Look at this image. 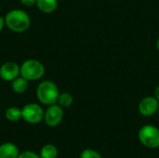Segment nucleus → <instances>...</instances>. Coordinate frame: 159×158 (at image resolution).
Instances as JSON below:
<instances>
[{
	"label": "nucleus",
	"instance_id": "f8f14e48",
	"mask_svg": "<svg viewBox=\"0 0 159 158\" xmlns=\"http://www.w3.org/2000/svg\"><path fill=\"white\" fill-rule=\"evenodd\" d=\"M39 156L41 158H57L58 150L53 144H46L42 147Z\"/></svg>",
	"mask_w": 159,
	"mask_h": 158
},
{
	"label": "nucleus",
	"instance_id": "1a4fd4ad",
	"mask_svg": "<svg viewBox=\"0 0 159 158\" xmlns=\"http://www.w3.org/2000/svg\"><path fill=\"white\" fill-rule=\"evenodd\" d=\"M18 147L12 142H5L0 145V158H18Z\"/></svg>",
	"mask_w": 159,
	"mask_h": 158
},
{
	"label": "nucleus",
	"instance_id": "a211bd4d",
	"mask_svg": "<svg viewBox=\"0 0 159 158\" xmlns=\"http://www.w3.org/2000/svg\"><path fill=\"white\" fill-rule=\"evenodd\" d=\"M5 25H6V23H5V17H1L0 16V32L2 31V29L4 28Z\"/></svg>",
	"mask_w": 159,
	"mask_h": 158
},
{
	"label": "nucleus",
	"instance_id": "6ab92c4d",
	"mask_svg": "<svg viewBox=\"0 0 159 158\" xmlns=\"http://www.w3.org/2000/svg\"><path fill=\"white\" fill-rule=\"evenodd\" d=\"M155 97H156V99L159 102V86H157L156 88V89H155Z\"/></svg>",
	"mask_w": 159,
	"mask_h": 158
},
{
	"label": "nucleus",
	"instance_id": "39448f33",
	"mask_svg": "<svg viewBox=\"0 0 159 158\" xmlns=\"http://www.w3.org/2000/svg\"><path fill=\"white\" fill-rule=\"evenodd\" d=\"M45 112L37 103H28L21 109V118L29 124H38L44 120Z\"/></svg>",
	"mask_w": 159,
	"mask_h": 158
},
{
	"label": "nucleus",
	"instance_id": "4468645a",
	"mask_svg": "<svg viewBox=\"0 0 159 158\" xmlns=\"http://www.w3.org/2000/svg\"><path fill=\"white\" fill-rule=\"evenodd\" d=\"M74 102V98L73 96L68 93V92H63V93H60L59 98H58V102L57 103L63 107H70Z\"/></svg>",
	"mask_w": 159,
	"mask_h": 158
},
{
	"label": "nucleus",
	"instance_id": "423d86ee",
	"mask_svg": "<svg viewBox=\"0 0 159 158\" xmlns=\"http://www.w3.org/2000/svg\"><path fill=\"white\" fill-rule=\"evenodd\" d=\"M62 118H63L62 107L57 103L48 105V109L45 111L44 120L48 127L51 128L57 127L59 124H61Z\"/></svg>",
	"mask_w": 159,
	"mask_h": 158
},
{
	"label": "nucleus",
	"instance_id": "f3484780",
	"mask_svg": "<svg viewBox=\"0 0 159 158\" xmlns=\"http://www.w3.org/2000/svg\"><path fill=\"white\" fill-rule=\"evenodd\" d=\"M20 3L24 6V7H33L34 5H35L36 0H20Z\"/></svg>",
	"mask_w": 159,
	"mask_h": 158
},
{
	"label": "nucleus",
	"instance_id": "6e6552de",
	"mask_svg": "<svg viewBox=\"0 0 159 158\" xmlns=\"http://www.w3.org/2000/svg\"><path fill=\"white\" fill-rule=\"evenodd\" d=\"M159 108V102L156 97H145L139 103V112L143 116H151L157 113Z\"/></svg>",
	"mask_w": 159,
	"mask_h": 158
},
{
	"label": "nucleus",
	"instance_id": "aec40b11",
	"mask_svg": "<svg viewBox=\"0 0 159 158\" xmlns=\"http://www.w3.org/2000/svg\"><path fill=\"white\" fill-rule=\"evenodd\" d=\"M156 46H157V48L159 50V37H158V39L157 40V44H156Z\"/></svg>",
	"mask_w": 159,
	"mask_h": 158
},
{
	"label": "nucleus",
	"instance_id": "dca6fc26",
	"mask_svg": "<svg viewBox=\"0 0 159 158\" xmlns=\"http://www.w3.org/2000/svg\"><path fill=\"white\" fill-rule=\"evenodd\" d=\"M18 158H41L40 156L36 155L35 153L34 152H31V151H25V152H22L21 154L19 155Z\"/></svg>",
	"mask_w": 159,
	"mask_h": 158
},
{
	"label": "nucleus",
	"instance_id": "ddd939ff",
	"mask_svg": "<svg viewBox=\"0 0 159 158\" xmlns=\"http://www.w3.org/2000/svg\"><path fill=\"white\" fill-rule=\"evenodd\" d=\"M6 118L11 122L19 121L21 118V110L18 107H9L6 111Z\"/></svg>",
	"mask_w": 159,
	"mask_h": 158
},
{
	"label": "nucleus",
	"instance_id": "2eb2a0df",
	"mask_svg": "<svg viewBox=\"0 0 159 158\" xmlns=\"http://www.w3.org/2000/svg\"><path fill=\"white\" fill-rule=\"evenodd\" d=\"M80 158H102V156L95 150L92 149H85L81 155H80Z\"/></svg>",
	"mask_w": 159,
	"mask_h": 158
},
{
	"label": "nucleus",
	"instance_id": "f03ea898",
	"mask_svg": "<svg viewBox=\"0 0 159 158\" xmlns=\"http://www.w3.org/2000/svg\"><path fill=\"white\" fill-rule=\"evenodd\" d=\"M60 95L57 85L50 80L42 81L36 88V97L38 101L45 105L55 104Z\"/></svg>",
	"mask_w": 159,
	"mask_h": 158
},
{
	"label": "nucleus",
	"instance_id": "f257e3e1",
	"mask_svg": "<svg viewBox=\"0 0 159 158\" xmlns=\"http://www.w3.org/2000/svg\"><path fill=\"white\" fill-rule=\"evenodd\" d=\"M7 27L14 33L25 32L31 24L29 14L22 9H12L5 16Z\"/></svg>",
	"mask_w": 159,
	"mask_h": 158
},
{
	"label": "nucleus",
	"instance_id": "0eeeda50",
	"mask_svg": "<svg viewBox=\"0 0 159 158\" xmlns=\"http://www.w3.org/2000/svg\"><path fill=\"white\" fill-rule=\"evenodd\" d=\"M20 75V66L14 61H6L0 67V77L4 81H13Z\"/></svg>",
	"mask_w": 159,
	"mask_h": 158
},
{
	"label": "nucleus",
	"instance_id": "20e7f679",
	"mask_svg": "<svg viewBox=\"0 0 159 158\" xmlns=\"http://www.w3.org/2000/svg\"><path fill=\"white\" fill-rule=\"evenodd\" d=\"M139 140L147 148H157L159 147V129L152 125L142 127L139 131Z\"/></svg>",
	"mask_w": 159,
	"mask_h": 158
},
{
	"label": "nucleus",
	"instance_id": "7ed1b4c3",
	"mask_svg": "<svg viewBox=\"0 0 159 158\" xmlns=\"http://www.w3.org/2000/svg\"><path fill=\"white\" fill-rule=\"evenodd\" d=\"M45 74L44 64L37 60L29 59L20 65V76L28 81H35L43 77Z\"/></svg>",
	"mask_w": 159,
	"mask_h": 158
},
{
	"label": "nucleus",
	"instance_id": "9b49d317",
	"mask_svg": "<svg viewBox=\"0 0 159 158\" xmlns=\"http://www.w3.org/2000/svg\"><path fill=\"white\" fill-rule=\"evenodd\" d=\"M35 5L38 9L44 13H51L58 7V0H36Z\"/></svg>",
	"mask_w": 159,
	"mask_h": 158
},
{
	"label": "nucleus",
	"instance_id": "9d476101",
	"mask_svg": "<svg viewBox=\"0 0 159 158\" xmlns=\"http://www.w3.org/2000/svg\"><path fill=\"white\" fill-rule=\"evenodd\" d=\"M29 81L25 78H23L22 76H18L17 78H15L13 81H11V88L15 93L18 94H21L24 93L29 87Z\"/></svg>",
	"mask_w": 159,
	"mask_h": 158
},
{
	"label": "nucleus",
	"instance_id": "412c9836",
	"mask_svg": "<svg viewBox=\"0 0 159 158\" xmlns=\"http://www.w3.org/2000/svg\"><path fill=\"white\" fill-rule=\"evenodd\" d=\"M157 113H158V115H159V108H158V111H157Z\"/></svg>",
	"mask_w": 159,
	"mask_h": 158
}]
</instances>
